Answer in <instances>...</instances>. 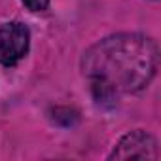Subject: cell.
Segmentation results:
<instances>
[{
  "instance_id": "4",
  "label": "cell",
  "mask_w": 161,
  "mask_h": 161,
  "mask_svg": "<svg viewBox=\"0 0 161 161\" xmlns=\"http://www.w3.org/2000/svg\"><path fill=\"white\" fill-rule=\"evenodd\" d=\"M31 12H44L49 6V0H21Z\"/></svg>"
},
{
  "instance_id": "2",
  "label": "cell",
  "mask_w": 161,
  "mask_h": 161,
  "mask_svg": "<svg viewBox=\"0 0 161 161\" xmlns=\"http://www.w3.org/2000/svg\"><path fill=\"white\" fill-rule=\"evenodd\" d=\"M31 47V31L19 21H10L0 27V64L12 66L25 59Z\"/></svg>"
},
{
  "instance_id": "1",
  "label": "cell",
  "mask_w": 161,
  "mask_h": 161,
  "mask_svg": "<svg viewBox=\"0 0 161 161\" xmlns=\"http://www.w3.org/2000/svg\"><path fill=\"white\" fill-rule=\"evenodd\" d=\"M159 64L157 44L144 34L121 32L93 44L82 59L84 76L97 103H114L123 93L142 91Z\"/></svg>"
},
{
  "instance_id": "3",
  "label": "cell",
  "mask_w": 161,
  "mask_h": 161,
  "mask_svg": "<svg viewBox=\"0 0 161 161\" xmlns=\"http://www.w3.org/2000/svg\"><path fill=\"white\" fill-rule=\"evenodd\" d=\"M157 142L155 138L142 131H131L127 133L110 153V159H157Z\"/></svg>"
}]
</instances>
